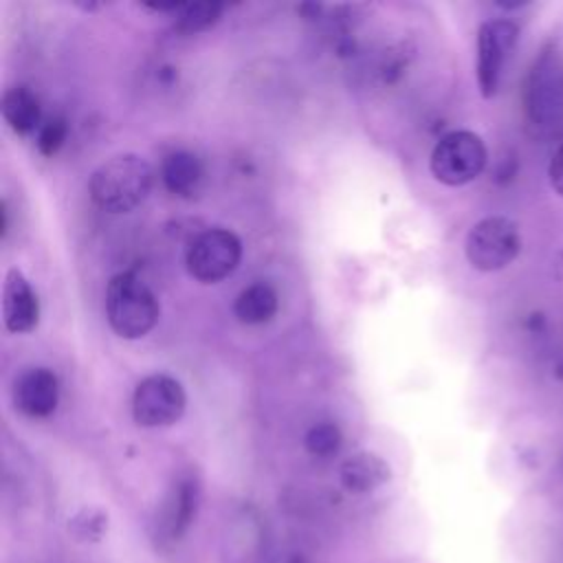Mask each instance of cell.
I'll list each match as a JSON object with an SVG mask.
<instances>
[{"label":"cell","mask_w":563,"mask_h":563,"mask_svg":"<svg viewBox=\"0 0 563 563\" xmlns=\"http://www.w3.org/2000/svg\"><path fill=\"white\" fill-rule=\"evenodd\" d=\"M152 185V165L143 156L125 152L110 156L90 174L88 194L101 211L128 213L150 196Z\"/></svg>","instance_id":"6da1fadb"},{"label":"cell","mask_w":563,"mask_h":563,"mask_svg":"<svg viewBox=\"0 0 563 563\" xmlns=\"http://www.w3.org/2000/svg\"><path fill=\"white\" fill-rule=\"evenodd\" d=\"M106 317L121 339H141L156 325L161 303L139 275L125 271L108 282Z\"/></svg>","instance_id":"7a4b0ae2"},{"label":"cell","mask_w":563,"mask_h":563,"mask_svg":"<svg viewBox=\"0 0 563 563\" xmlns=\"http://www.w3.org/2000/svg\"><path fill=\"white\" fill-rule=\"evenodd\" d=\"M521 251L517 222L506 216H488L475 222L464 242V255L475 271L493 273L506 268Z\"/></svg>","instance_id":"3957f363"},{"label":"cell","mask_w":563,"mask_h":563,"mask_svg":"<svg viewBox=\"0 0 563 563\" xmlns=\"http://www.w3.org/2000/svg\"><path fill=\"white\" fill-rule=\"evenodd\" d=\"M526 112L541 132L563 128V66L554 51H543L526 81Z\"/></svg>","instance_id":"277c9868"},{"label":"cell","mask_w":563,"mask_h":563,"mask_svg":"<svg viewBox=\"0 0 563 563\" xmlns=\"http://www.w3.org/2000/svg\"><path fill=\"white\" fill-rule=\"evenodd\" d=\"M488 161L484 141L471 130H453L444 134L429 158L435 180L449 187H460L475 180Z\"/></svg>","instance_id":"5b68a950"},{"label":"cell","mask_w":563,"mask_h":563,"mask_svg":"<svg viewBox=\"0 0 563 563\" xmlns=\"http://www.w3.org/2000/svg\"><path fill=\"white\" fill-rule=\"evenodd\" d=\"M242 260L240 238L222 227L198 233L187 249V271L200 284H218L229 277Z\"/></svg>","instance_id":"8992f818"},{"label":"cell","mask_w":563,"mask_h":563,"mask_svg":"<svg viewBox=\"0 0 563 563\" xmlns=\"http://www.w3.org/2000/svg\"><path fill=\"white\" fill-rule=\"evenodd\" d=\"M187 396L183 385L167 374L145 376L132 394L134 422L147 429L169 427L185 413Z\"/></svg>","instance_id":"52a82bcc"},{"label":"cell","mask_w":563,"mask_h":563,"mask_svg":"<svg viewBox=\"0 0 563 563\" xmlns=\"http://www.w3.org/2000/svg\"><path fill=\"white\" fill-rule=\"evenodd\" d=\"M519 40V26L510 20H486L477 29V62H475V75L482 97L490 99L495 97L504 68L517 46Z\"/></svg>","instance_id":"ba28073f"},{"label":"cell","mask_w":563,"mask_h":563,"mask_svg":"<svg viewBox=\"0 0 563 563\" xmlns=\"http://www.w3.org/2000/svg\"><path fill=\"white\" fill-rule=\"evenodd\" d=\"M59 402V380L48 367L24 369L13 385V405L26 418H48Z\"/></svg>","instance_id":"9c48e42d"},{"label":"cell","mask_w":563,"mask_h":563,"mask_svg":"<svg viewBox=\"0 0 563 563\" xmlns=\"http://www.w3.org/2000/svg\"><path fill=\"white\" fill-rule=\"evenodd\" d=\"M2 319L4 328L13 334L33 332L40 323V299L29 279L18 268H9L4 277Z\"/></svg>","instance_id":"30bf717a"},{"label":"cell","mask_w":563,"mask_h":563,"mask_svg":"<svg viewBox=\"0 0 563 563\" xmlns=\"http://www.w3.org/2000/svg\"><path fill=\"white\" fill-rule=\"evenodd\" d=\"M161 180L165 189L180 198H194L205 185V165L189 150H174L161 163Z\"/></svg>","instance_id":"8fae6325"},{"label":"cell","mask_w":563,"mask_h":563,"mask_svg":"<svg viewBox=\"0 0 563 563\" xmlns=\"http://www.w3.org/2000/svg\"><path fill=\"white\" fill-rule=\"evenodd\" d=\"M339 479L345 490L363 495L380 488L391 479V468L389 464L369 451H361L350 455L341 468H339Z\"/></svg>","instance_id":"7c38bea8"},{"label":"cell","mask_w":563,"mask_h":563,"mask_svg":"<svg viewBox=\"0 0 563 563\" xmlns=\"http://www.w3.org/2000/svg\"><path fill=\"white\" fill-rule=\"evenodd\" d=\"M200 506V484L194 475H185L176 482L174 493L169 497L167 504V517H165V526H167V534L169 539H180L191 521L196 519Z\"/></svg>","instance_id":"4fadbf2b"},{"label":"cell","mask_w":563,"mask_h":563,"mask_svg":"<svg viewBox=\"0 0 563 563\" xmlns=\"http://www.w3.org/2000/svg\"><path fill=\"white\" fill-rule=\"evenodd\" d=\"M2 117L7 125L15 134H31L37 132L42 121H40V99L29 86H11L2 95Z\"/></svg>","instance_id":"5bb4252c"},{"label":"cell","mask_w":563,"mask_h":563,"mask_svg":"<svg viewBox=\"0 0 563 563\" xmlns=\"http://www.w3.org/2000/svg\"><path fill=\"white\" fill-rule=\"evenodd\" d=\"M277 308H279L277 290L266 282H253L235 297L233 314L244 325H262L275 317Z\"/></svg>","instance_id":"9a60e30c"},{"label":"cell","mask_w":563,"mask_h":563,"mask_svg":"<svg viewBox=\"0 0 563 563\" xmlns=\"http://www.w3.org/2000/svg\"><path fill=\"white\" fill-rule=\"evenodd\" d=\"M224 4L220 2H189L183 4L180 11L176 13V31L185 35H194L200 31H207L218 22L222 15Z\"/></svg>","instance_id":"2e32d148"},{"label":"cell","mask_w":563,"mask_h":563,"mask_svg":"<svg viewBox=\"0 0 563 563\" xmlns=\"http://www.w3.org/2000/svg\"><path fill=\"white\" fill-rule=\"evenodd\" d=\"M68 532L79 543H99L108 532V515L101 508L86 506L68 519Z\"/></svg>","instance_id":"e0dca14e"},{"label":"cell","mask_w":563,"mask_h":563,"mask_svg":"<svg viewBox=\"0 0 563 563\" xmlns=\"http://www.w3.org/2000/svg\"><path fill=\"white\" fill-rule=\"evenodd\" d=\"M341 442H343V435H341V429L334 422L312 424L306 431V438H303V444H306L308 453H312L317 457L334 455L341 449Z\"/></svg>","instance_id":"ac0fdd59"},{"label":"cell","mask_w":563,"mask_h":563,"mask_svg":"<svg viewBox=\"0 0 563 563\" xmlns=\"http://www.w3.org/2000/svg\"><path fill=\"white\" fill-rule=\"evenodd\" d=\"M66 134H68V125L64 119L55 117V119H48L40 125L37 134H35V145L40 150V154L44 156H53L57 154V150L64 145L66 141Z\"/></svg>","instance_id":"d6986e66"},{"label":"cell","mask_w":563,"mask_h":563,"mask_svg":"<svg viewBox=\"0 0 563 563\" xmlns=\"http://www.w3.org/2000/svg\"><path fill=\"white\" fill-rule=\"evenodd\" d=\"M548 176H550V185L554 187V191L559 196H563V143L556 147L550 167H548Z\"/></svg>","instance_id":"ffe728a7"},{"label":"cell","mask_w":563,"mask_h":563,"mask_svg":"<svg viewBox=\"0 0 563 563\" xmlns=\"http://www.w3.org/2000/svg\"><path fill=\"white\" fill-rule=\"evenodd\" d=\"M288 563H308V559H306V556H301V554H295V556H290V559H288Z\"/></svg>","instance_id":"44dd1931"}]
</instances>
